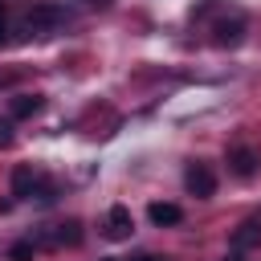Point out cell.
<instances>
[{
    "mask_svg": "<svg viewBox=\"0 0 261 261\" xmlns=\"http://www.w3.org/2000/svg\"><path fill=\"white\" fill-rule=\"evenodd\" d=\"M184 184H188V192H192V196H200V200L216 192V175H212V167H208V163H188Z\"/></svg>",
    "mask_w": 261,
    "mask_h": 261,
    "instance_id": "3957f363",
    "label": "cell"
},
{
    "mask_svg": "<svg viewBox=\"0 0 261 261\" xmlns=\"http://www.w3.org/2000/svg\"><path fill=\"white\" fill-rule=\"evenodd\" d=\"M82 241V224L77 220H69V224H57V232H53V245H77Z\"/></svg>",
    "mask_w": 261,
    "mask_h": 261,
    "instance_id": "30bf717a",
    "label": "cell"
},
{
    "mask_svg": "<svg viewBox=\"0 0 261 261\" xmlns=\"http://www.w3.org/2000/svg\"><path fill=\"white\" fill-rule=\"evenodd\" d=\"M257 163H261V155H257L253 147H232V151H228V167H232V175H241V179H249V175L257 171Z\"/></svg>",
    "mask_w": 261,
    "mask_h": 261,
    "instance_id": "8992f818",
    "label": "cell"
},
{
    "mask_svg": "<svg viewBox=\"0 0 261 261\" xmlns=\"http://www.w3.org/2000/svg\"><path fill=\"white\" fill-rule=\"evenodd\" d=\"M135 232V216H130V208L126 204H114L110 212H106V237L110 241H126Z\"/></svg>",
    "mask_w": 261,
    "mask_h": 261,
    "instance_id": "277c9868",
    "label": "cell"
},
{
    "mask_svg": "<svg viewBox=\"0 0 261 261\" xmlns=\"http://www.w3.org/2000/svg\"><path fill=\"white\" fill-rule=\"evenodd\" d=\"M61 24H65V12H61L57 4H37V8L29 12V20H24L29 37H53Z\"/></svg>",
    "mask_w": 261,
    "mask_h": 261,
    "instance_id": "6da1fadb",
    "label": "cell"
},
{
    "mask_svg": "<svg viewBox=\"0 0 261 261\" xmlns=\"http://www.w3.org/2000/svg\"><path fill=\"white\" fill-rule=\"evenodd\" d=\"M106 261H114V257H106Z\"/></svg>",
    "mask_w": 261,
    "mask_h": 261,
    "instance_id": "2e32d148",
    "label": "cell"
},
{
    "mask_svg": "<svg viewBox=\"0 0 261 261\" xmlns=\"http://www.w3.org/2000/svg\"><path fill=\"white\" fill-rule=\"evenodd\" d=\"M12 196H16V200H33V196L53 200V188H49V184H41V175H37L29 163H20V167L12 171Z\"/></svg>",
    "mask_w": 261,
    "mask_h": 261,
    "instance_id": "7a4b0ae2",
    "label": "cell"
},
{
    "mask_svg": "<svg viewBox=\"0 0 261 261\" xmlns=\"http://www.w3.org/2000/svg\"><path fill=\"white\" fill-rule=\"evenodd\" d=\"M224 261H245V257H241V253H232V257H224Z\"/></svg>",
    "mask_w": 261,
    "mask_h": 261,
    "instance_id": "9a60e30c",
    "label": "cell"
},
{
    "mask_svg": "<svg viewBox=\"0 0 261 261\" xmlns=\"http://www.w3.org/2000/svg\"><path fill=\"white\" fill-rule=\"evenodd\" d=\"M8 257H12V261H33V241H16V245L8 249Z\"/></svg>",
    "mask_w": 261,
    "mask_h": 261,
    "instance_id": "8fae6325",
    "label": "cell"
},
{
    "mask_svg": "<svg viewBox=\"0 0 261 261\" xmlns=\"http://www.w3.org/2000/svg\"><path fill=\"white\" fill-rule=\"evenodd\" d=\"M0 147H12V122L0 118Z\"/></svg>",
    "mask_w": 261,
    "mask_h": 261,
    "instance_id": "7c38bea8",
    "label": "cell"
},
{
    "mask_svg": "<svg viewBox=\"0 0 261 261\" xmlns=\"http://www.w3.org/2000/svg\"><path fill=\"white\" fill-rule=\"evenodd\" d=\"M253 245H261V212H253V216L232 232V249H237V253H245V249H253Z\"/></svg>",
    "mask_w": 261,
    "mask_h": 261,
    "instance_id": "52a82bcc",
    "label": "cell"
},
{
    "mask_svg": "<svg viewBox=\"0 0 261 261\" xmlns=\"http://www.w3.org/2000/svg\"><path fill=\"white\" fill-rule=\"evenodd\" d=\"M41 110V94H20L12 98V118H33Z\"/></svg>",
    "mask_w": 261,
    "mask_h": 261,
    "instance_id": "9c48e42d",
    "label": "cell"
},
{
    "mask_svg": "<svg viewBox=\"0 0 261 261\" xmlns=\"http://www.w3.org/2000/svg\"><path fill=\"white\" fill-rule=\"evenodd\" d=\"M8 41V4L0 0V45Z\"/></svg>",
    "mask_w": 261,
    "mask_h": 261,
    "instance_id": "4fadbf2b",
    "label": "cell"
},
{
    "mask_svg": "<svg viewBox=\"0 0 261 261\" xmlns=\"http://www.w3.org/2000/svg\"><path fill=\"white\" fill-rule=\"evenodd\" d=\"M147 216H151V224H159V228H163V224H179V220H184L179 204H167V200H163V204H151V208H147Z\"/></svg>",
    "mask_w": 261,
    "mask_h": 261,
    "instance_id": "ba28073f",
    "label": "cell"
},
{
    "mask_svg": "<svg viewBox=\"0 0 261 261\" xmlns=\"http://www.w3.org/2000/svg\"><path fill=\"white\" fill-rule=\"evenodd\" d=\"M245 29H249L245 16H232V20H216L212 33H216V45H220V49H237V45L245 41Z\"/></svg>",
    "mask_w": 261,
    "mask_h": 261,
    "instance_id": "5b68a950",
    "label": "cell"
},
{
    "mask_svg": "<svg viewBox=\"0 0 261 261\" xmlns=\"http://www.w3.org/2000/svg\"><path fill=\"white\" fill-rule=\"evenodd\" d=\"M135 261H163V257H155V253H143V257H135Z\"/></svg>",
    "mask_w": 261,
    "mask_h": 261,
    "instance_id": "5bb4252c",
    "label": "cell"
}]
</instances>
